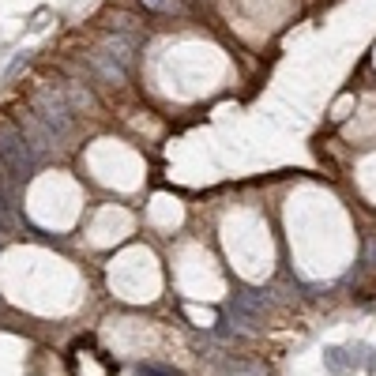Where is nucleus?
Instances as JSON below:
<instances>
[{"label": "nucleus", "instance_id": "f257e3e1", "mask_svg": "<svg viewBox=\"0 0 376 376\" xmlns=\"http://www.w3.org/2000/svg\"><path fill=\"white\" fill-rule=\"evenodd\" d=\"M0 162H4V170L12 173L15 181H27L30 173H34V155H30V147H27L23 128H15V124L0 128Z\"/></svg>", "mask_w": 376, "mask_h": 376}, {"label": "nucleus", "instance_id": "f03ea898", "mask_svg": "<svg viewBox=\"0 0 376 376\" xmlns=\"http://www.w3.org/2000/svg\"><path fill=\"white\" fill-rule=\"evenodd\" d=\"M324 365L331 373H342V369H354V362H350V354L346 350H339V346H327L324 350Z\"/></svg>", "mask_w": 376, "mask_h": 376}, {"label": "nucleus", "instance_id": "7ed1b4c3", "mask_svg": "<svg viewBox=\"0 0 376 376\" xmlns=\"http://www.w3.org/2000/svg\"><path fill=\"white\" fill-rule=\"evenodd\" d=\"M135 376H185L177 369H170V365H155V362H140L135 365Z\"/></svg>", "mask_w": 376, "mask_h": 376}, {"label": "nucleus", "instance_id": "20e7f679", "mask_svg": "<svg viewBox=\"0 0 376 376\" xmlns=\"http://www.w3.org/2000/svg\"><path fill=\"white\" fill-rule=\"evenodd\" d=\"M226 373L230 376H267V373H263V365H256V362H230Z\"/></svg>", "mask_w": 376, "mask_h": 376}, {"label": "nucleus", "instance_id": "39448f33", "mask_svg": "<svg viewBox=\"0 0 376 376\" xmlns=\"http://www.w3.org/2000/svg\"><path fill=\"white\" fill-rule=\"evenodd\" d=\"M143 8H151V12H177V0H143Z\"/></svg>", "mask_w": 376, "mask_h": 376}, {"label": "nucleus", "instance_id": "423d86ee", "mask_svg": "<svg viewBox=\"0 0 376 376\" xmlns=\"http://www.w3.org/2000/svg\"><path fill=\"white\" fill-rule=\"evenodd\" d=\"M369 252H373V260H376V241H369Z\"/></svg>", "mask_w": 376, "mask_h": 376}]
</instances>
